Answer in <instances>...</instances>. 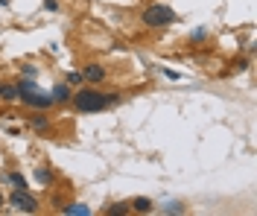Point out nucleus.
Returning a JSON list of instances; mask_svg holds the SVG:
<instances>
[{"label": "nucleus", "instance_id": "nucleus-1", "mask_svg": "<svg viewBox=\"0 0 257 216\" xmlns=\"http://www.w3.org/2000/svg\"><path fill=\"white\" fill-rule=\"evenodd\" d=\"M120 100H123L120 94H102L94 85V88H79V91L70 97V105H73L76 114H99V111L117 105Z\"/></svg>", "mask_w": 257, "mask_h": 216}, {"label": "nucleus", "instance_id": "nucleus-2", "mask_svg": "<svg viewBox=\"0 0 257 216\" xmlns=\"http://www.w3.org/2000/svg\"><path fill=\"white\" fill-rule=\"evenodd\" d=\"M141 21H144V27H149V30H161V27H170L176 21V12L167 3H152V6L144 9Z\"/></svg>", "mask_w": 257, "mask_h": 216}, {"label": "nucleus", "instance_id": "nucleus-3", "mask_svg": "<svg viewBox=\"0 0 257 216\" xmlns=\"http://www.w3.org/2000/svg\"><path fill=\"white\" fill-rule=\"evenodd\" d=\"M6 204H9L12 210H18V213H38V199L32 196L27 187H12Z\"/></svg>", "mask_w": 257, "mask_h": 216}, {"label": "nucleus", "instance_id": "nucleus-4", "mask_svg": "<svg viewBox=\"0 0 257 216\" xmlns=\"http://www.w3.org/2000/svg\"><path fill=\"white\" fill-rule=\"evenodd\" d=\"M18 100L24 102L27 108H32V111H50L53 108V97H50L47 91H41V88L27 91V94H18Z\"/></svg>", "mask_w": 257, "mask_h": 216}, {"label": "nucleus", "instance_id": "nucleus-5", "mask_svg": "<svg viewBox=\"0 0 257 216\" xmlns=\"http://www.w3.org/2000/svg\"><path fill=\"white\" fill-rule=\"evenodd\" d=\"M82 79L88 85H102L105 79H108V70L102 65H96V62H91V65H85L82 67Z\"/></svg>", "mask_w": 257, "mask_h": 216}, {"label": "nucleus", "instance_id": "nucleus-6", "mask_svg": "<svg viewBox=\"0 0 257 216\" xmlns=\"http://www.w3.org/2000/svg\"><path fill=\"white\" fill-rule=\"evenodd\" d=\"M50 97H53V105H70V97H73V88H70L67 82H59V85H53Z\"/></svg>", "mask_w": 257, "mask_h": 216}, {"label": "nucleus", "instance_id": "nucleus-7", "mask_svg": "<svg viewBox=\"0 0 257 216\" xmlns=\"http://www.w3.org/2000/svg\"><path fill=\"white\" fill-rule=\"evenodd\" d=\"M32 181H38L41 187H53V184H56V172H53V166H47V164L35 166V172H32Z\"/></svg>", "mask_w": 257, "mask_h": 216}, {"label": "nucleus", "instance_id": "nucleus-8", "mask_svg": "<svg viewBox=\"0 0 257 216\" xmlns=\"http://www.w3.org/2000/svg\"><path fill=\"white\" fill-rule=\"evenodd\" d=\"M27 126H30L32 132H50V117L44 111H35V114L27 117Z\"/></svg>", "mask_w": 257, "mask_h": 216}, {"label": "nucleus", "instance_id": "nucleus-9", "mask_svg": "<svg viewBox=\"0 0 257 216\" xmlns=\"http://www.w3.org/2000/svg\"><path fill=\"white\" fill-rule=\"evenodd\" d=\"M0 100H3V102H15L18 100L15 82H0Z\"/></svg>", "mask_w": 257, "mask_h": 216}, {"label": "nucleus", "instance_id": "nucleus-10", "mask_svg": "<svg viewBox=\"0 0 257 216\" xmlns=\"http://www.w3.org/2000/svg\"><path fill=\"white\" fill-rule=\"evenodd\" d=\"M128 207H132L135 213H152V199H144V196H141V199H132Z\"/></svg>", "mask_w": 257, "mask_h": 216}, {"label": "nucleus", "instance_id": "nucleus-11", "mask_svg": "<svg viewBox=\"0 0 257 216\" xmlns=\"http://www.w3.org/2000/svg\"><path fill=\"white\" fill-rule=\"evenodd\" d=\"M3 181H9L12 187H27V184H30L24 172H6V175H3Z\"/></svg>", "mask_w": 257, "mask_h": 216}, {"label": "nucleus", "instance_id": "nucleus-12", "mask_svg": "<svg viewBox=\"0 0 257 216\" xmlns=\"http://www.w3.org/2000/svg\"><path fill=\"white\" fill-rule=\"evenodd\" d=\"M105 213L108 216H126V213H132V207H128V201H117V204H111Z\"/></svg>", "mask_w": 257, "mask_h": 216}, {"label": "nucleus", "instance_id": "nucleus-13", "mask_svg": "<svg viewBox=\"0 0 257 216\" xmlns=\"http://www.w3.org/2000/svg\"><path fill=\"white\" fill-rule=\"evenodd\" d=\"M64 82L70 85V88H73V85H82V82H85V79H82V70H67Z\"/></svg>", "mask_w": 257, "mask_h": 216}, {"label": "nucleus", "instance_id": "nucleus-14", "mask_svg": "<svg viewBox=\"0 0 257 216\" xmlns=\"http://www.w3.org/2000/svg\"><path fill=\"white\" fill-rule=\"evenodd\" d=\"M62 213H76V216H88L91 210L85 207V204H67V207H62Z\"/></svg>", "mask_w": 257, "mask_h": 216}, {"label": "nucleus", "instance_id": "nucleus-15", "mask_svg": "<svg viewBox=\"0 0 257 216\" xmlns=\"http://www.w3.org/2000/svg\"><path fill=\"white\" fill-rule=\"evenodd\" d=\"M44 9H50V12H56V9H59V3H56V0H44Z\"/></svg>", "mask_w": 257, "mask_h": 216}, {"label": "nucleus", "instance_id": "nucleus-16", "mask_svg": "<svg viewBox=\"0 0 257 216\" xmlns=\"http://www.w3.org/2000/svg\"><path fill=\"white\" fill-rule=\"evenodd\" d=\"M24 76H30V79H35V67H27V65H24Z\"/></svg>", "mask_w": 257, "mask_h": 216}, {"label": "nucleus", "instance_id": "nucleus-17", "mask_svg": "<svg viewBox=\"0 0 257 216\" xmlns=\"http://www.w3.org/2000/svg\"><path fill=\"white\" fill-rule=\"evenodd\" d=\"M3 204H6V199H3V190H0V213H3Z\"/></svg>", "mask_w": 257, "mask_h": 216}]
</instances>
